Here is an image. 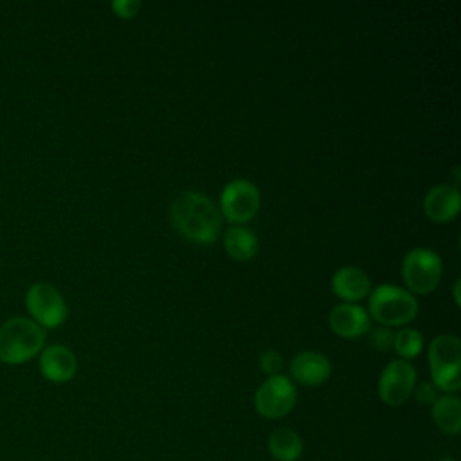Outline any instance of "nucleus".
I'll list each match as a JSON object with an SVG mask.
<instances>
[{
	"instance_id": "4468645a",
	"label": "nucleus",
	"mask_w": 461,
	"mask_h": 461,
	"mask_svg": "<svg viewBox=\"0 0 461 461\" xmlns=\"http://www.w3.org/2000/svg\"><path fill=\"white\" fill-rule=\"evenodd\" d=\"M333 292L346 301H358L371 290V281L367 274L353 265H346L335 270L331 276Z\"/></svg>"
},
{
	"instance_id": "1a4fd4ad",
	"label": "nucleus",
	"mask_w": 461,
	"mask_h": 461,
	"mask_svg": "<svg viewBox=\"0 0 461 461\" xmlns=\"http://www.w3.org/2000/svg\"><path fill=\"white\" fill-rule=\"evenodd\" d=\"M416 385V369L409 360H391L380 375L378 394L384 403L398 407L409 400Z\"/></svg>"
},
{
	"instance_id": "5701e85b",
	"label": "nucleus",
	"mask_w": 461,
	"mask_h": 461,
	"mask_svg": "<svg viewBox=\"0 0 461 461\" xmlns=\"http://www.w3.org/2000/svg\"><path fill=\"white\" fill-rule=\"evenodd\" d=\"M459 285H461V281L457 279V281H456V285H454V297H456V304H459V303H461V299H459Z\"/></svg>"
},
{
	"instance_id": "412c9836",
	"label": "nucleus",
	"mask_w": 461,
	"mask_h": 461,
	"mask_svg": "<svg viewBox=\"0 0 461 461\" xmlns=\"http://www.w3.org/2000/svg\"><path fill=\"white\" fill-rule=\"evenodd\" d=\"M393 339L394 333L389 328H375L369 333V342L376 348V349H389L393 346Z\"/></svg>"
},
{
	"instance_id": "f3484780",
	"label": "nucleus",
	"mask_w": 461,
	"mask_h": 461,
	"mask_svg": "<svg viewBox=\"0 0 461 461\" xmlns=\"http://www.w3.org/2000/svg\"><path fill=\"white\" fill-rule=\"evenodd\" d=\"M268 452L276 461H295L303 452V439L292 429H277L268 436Z\"/></svg>"
},
{
	"instance_id": "f03ea898",
	"label": "nucleus",
	"mask_w": 461,
	"mask_h": 461,
	"mask_svg": "<svg viewBox=\"0 0 461 461\" xmlns=\"http://www.w3.org/2000/svg\"><path fill=\"white\" fill-rule=\"evenodd\" d=\"M45 342V331L34 321L13 317L0 328V360L22 364L31 360Z\"/></svg>"
},
{
	"instance_id": "9d476101",
	"label": "nucleus",
	"mask_w": 461,
	"mask_h": 461,
	"mask_svg": "<svg viewBox=\"0 0 461 461\" xmlns=\"http://www.w3.org/2000/svg\"><path fill=\"white\" fill-rule=\"evenodd\" d=\"M290 373L303 385H321L331 375V362L321 351L304 349L292 358Z\"/></svg>"
},
{
	"instance_id": "2eb2a0df",
	"label": "nucleus",
	"mask_w": 461,
	"mask_h": 461,
	"mask_svg": "<svg viewBox=\"0 0 461 461\" xmlns=\"http://www.w3.org/2000/svg\"><path fill=\"white\" fill-rule=\"evenodd\" d=\"M223 245L227 254L238 261L254 258L259 249L258 236L249 227H241V225H234L225 230Z\"/></svg>"
},
{
	"instance_id": "dca6fc26",
	"label": "nucleus",
	"mask_w": 461,
	"mask_h": 461,
	"mask_svg": "<svg viewBox=\"0 0 461 461\" xmlns=\"http://www.w3.org/2000/svg\"><path fill=\"white\" fill-rule=\"evenodd\" d=\"M432 420L445 434H457L461 430V402L454 394L438 396L432 403Z\"/></svg>"
},
{
	"instance_id": "b1692460",
	"label": "nucleus",
	"mask_w": 461,
	"mask_h": 461,
	"mask_svg": "<svg viewBox=\"0 0 461 461\" xmlns=\"http://www.w3.org/2000/svg\"><path fill=\"white\" fill-rule=\"evenodd\" d=\"M439 461H454V459H452V457H441Z\"/></svg>"
},
{
	"instance_id": "20e7f679",
	"label": "nucleus",
	"mask_w": 461,
	"mask_h": 461,
	"mask_svg": "<svg viewBox=\"0 0 461 461\" xmlns=\"http://www.w3.org/2000/svg\"><path fill=\"white\" fill-rule=\"evenodd\" d=\"M369 312L375 321L389 326H398L412 321L418 313L416 297L396 285H378L369 295Z\"/></svg>"
},
{
	"instance_id": "f257e3e1",
	"label": "nucleus",
	"mask_w": 461,
	"mask_h": 461,
	"mask_svg": "<svg viewBox=\"0 0 461 461\" xmlns=\"http://www.w3.org/2000/svg\"><path fill=\"white\" fill-rule=\"evenodd\" d=\"M169 220L184 238L196 243H212L223 223L212 200L198 191H182L169 205Z\"/></svg>"
},
{
	"instance_id": "7ed1b4c3",
	"label": "nucleus",
	"mask_w": 461,
	"mask_h": 461,
	"mask_svg": "<svg viewBox=\"0 0 461 461\" xmlns=\"http://www.w3.org/2000/svg\"><path fill=\"white\" fill-rule=\"evenodd\" d=\"M429 367L438 389L456 393L461 387V340L452 333L436 335L429 344Z\"/></svg>"
},
{
	"instance_id": "0eeeda50",
	"label": "nucleus",
	"mask_w": 461,
	"mask_h": 461,
	"mask_svg": "<svg viewBox=\"0 0 461 461\" xmlns=\"http://www.w3.org/2000/svg\"><path fill=\"white\" fill-rule=\"evenodd\" d=\"M259 189L247 178H234L227 182L220 194L221 214L234 223H245L252 220L259 209Z\"/></svg>"
},
{
	"instance_id": "423d86ee",
	"label": "nucleus",
	"mask_w": 461,
	"mask_h": 461,
	"mask_svg": "<svg viewBox=\"0 0 461 461\" xmlns=\"http://www.w3.org/2000/svg\"><path fill=\"white\" fill-rule=\"evenodd\" d=\"M297 402L294 382L285 375L268 376L254 394L256 411L270 420L286 416Z\"/></svg>"
},
{
	"instance_id": "f8f14e48",
	"label": "nucleus",
	"mask_w": 461,
	"mask_h": 461,
	"mask_svg": "<svg viewBox=\"0 0 461 461\" xmlns=\"http://www.w3.org/2000/svg\"><path fill=\"white\" fill-rule=\"evenodd\" d=\"M461 196L456 185L438 184L430 187L423 198V209L434 221H450L459 212Z\"/></svg>"
},
{
	"instance_id": "aec40b11",
	"label": "nucleus",
	"mask_w": 461,
	"mask_h": 461,
	"mask_svg": "<svg viewBox=\"0 0 461 461\" xmlns=\"http://www.w3.org/2000/svg\"><path fill=\"white\" fill-rule=\"evenodd\" d=\"M414 398L423 405H432L438 400V387L432 382H420L412 389Z\"/></svg>"
},
{
	"instance_id": "4be33fe9",
	"label": "nucleus",
	"mask_w": 461,
	"mask_h": 461,
	"mask_svg": "<svg viewBox=\"0 0 461 461\" xmlns=\"http://www.w3.org/2000/svg\"><path fill=\"white\" fill-rule=\"evenodd\" d=\"M112 9L122 18H131L140 9V2H137V0H113Z\"/></svg>"
},
{
	"instance_id": "a211bd4d",
	"label": "nucleus",
	"mask_w": 461,
	"mask_h": 461,
	"mask_svg": "<svg viewBox=\"0 0 461 461\" xmlns=\"http://www.w3.org/2000/svg\"><path fill=\"white\" fill-rule=\"evenodd\" d=\"M393 346L402 358H412L421 351L423 337L414 328H402L400 331L394 333Z\"/></svg>"
},
{
	"instance_id": "6ab92c4d",
	"label": "nucleus",
	"mask_w": 461,
	"mask_h": 461,
	"mask_svg": "<svg viewBox=\"0 0 461 461\" xmlns=\"http://www.w3.org/2000/svg\"><path fill=\"white\" fill-rule=\"evenodd\" d=\"M259 366L261 369L272 376V375H279L281 367H283V357L281 353H277L276 349H267L261 357H259Z\"/></svg>"
},
{
	"instance_id": "9b49d317",
	"label": "nucleus",
	"mask_w": 461,
	"mask_h": 461,
	"mask_svg": "<svg viewBox=\"0 0 461 461\" xmlns=\"http://www.w3.org/2000/svg\"><path fill=\"white\" fill-rule=\"evenodd\" d=\"M328 322L333 333L346 339L358 337L369 331L371 328L369 313L360 304H353V303H340L333 306L328 315Z\"/></svg>"
},
{
	"instance_id": "ddd939ff",
	"label": "nucleus",
	"mask_w": 461,
	"mask_h": 461,
	"mask_svg": "<svg viewBox=\"0 0 461 461\" xmlns=\"http://www.w3.org/2000/svg\"><path fill=\"white\" fill-rule=\"evenodd\" d=\"M40 369L43 376L50 382H56V384L68 382L77 369L76 355L67 346L52 344L43 349L40 357Z\"/></svg>"
},
{
	"instance_id": "6e6552de",
	"label": "nucleus",
	"mask_w": 461,
	"mask_h": 461,
	"mask_svg": "<svg viewBox=\"0 0 461 461\" xmlns=\"http://www.w3.org/2000/svg\"><path fill=\"white\" fill-rule=\"evenodd\" d=\"M27 310L38 326L56 328L65 322L68 315L63 295L49 283H34L25 295Z\"/></svg>"
},
{
	"instance_id": "39448f33",
	"label": "nucleus",
	"mask_w": 461,
	"mask_h": 461,
	"mask_svg": "<svg viewBox=\"0 0 461 461\" xmlns=\"http://www.w3.org/2000/svg\"><path fill=\"white\" fill-rule=\"evenodd\" d=\"M443 263L436 250L427 247L411 249L402 261V276L405 285L416 294L432 292L441 279Z\"/></svg>"
}]
</instances>
